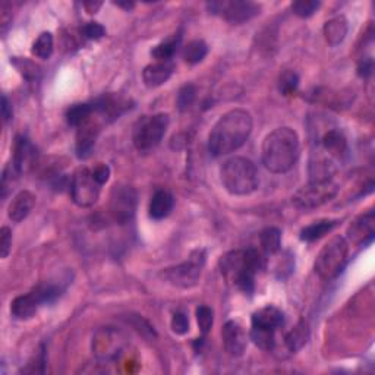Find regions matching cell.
Returning <instances> with one entry per match:
<instances>
[{
  "instance_id": "9",
  "label": "cell",
  "mask_w": 375,
  "mask_h": 375,
  "mask_svg": "<svg viewBox=\"0 0 375 375\" xmlns=\"http://www.w3.org/2000/svg\"><path fill=\"white\" fill-rule=\"evenodd\" d=\"M339 192V186L331 181L308 182L292 197V204L300 210H314L333 199Z\"/></svg>"
},
{
  "instance_id": "38",
  "label": "cell",
  "mask_w": 375,
  "mask_h": 375,
  "mask_svg": "<svg viewBox=\"0 0 375 375\" xmlns=\"http://www.w3.org/2000/svg\"><path fill=\"white\" fill-rule=\"evenodd\" d=\"M12 250V230L9 227H2L0 230V255L6 258Z\"/></svg>"
},
{
  "instance_id": "16",
  "label": "cell",
  "mask_w": 375,
  "mask_h": 375,
  "mask_svg": "<svg viewBox=\"0 0 375 375\" xmlns=\"http://www.w3.org/2000/svg\"><path fill=\"white\" fill-rule=\"evenodd\" d=\"M222 339L224 349L230 356H242L245 349H247V333H245L243 327L238 321L230 320L223 326Z\"/></svg>"
},
{
  "instance_id": "13",
  "label": "cell",
  "mask_w": 375,
  "mask_h": 375,
  "mask_svg": "<svg viewBox=\"0 0 375 375\" xmlns=\"http://www.w3.org/2000/svg\"><path fill=\"white\" fill-rule=\"evenodd\" d=\"M315 151L324 154L326 157L330 158V160L340 164L349 151L348 139H346L344 134L340 129L337 128L327 129V131L320 137V139L316 141Z\"/></svg>"
},
{
  "instance_id": "7",
  "label": "cell",
  "mask_w": 375,
  "mask_h": 375,
  "mask_svg": "<svg viewBox=\"0 0 375 375\" xmlns=\"http://www.w3.org/2000/svg\"><path fill=\"white\" fill-rule=\"evenodd\" d=\"M169 122H170L169 114L166 113H157L153 114V116L141 118L135 123L132 132V141L135 148L141 153H147L155 148L164 138L169 128Z\"/></svg>"
},
{
  "instance_id": "8",
  "label": "cell",
  "mask_w": 375,
  "mask_h": 375,
  "mask_svg": "<svg viewBox=\"0 0 375 375\" xmlns=\"http://www.w3.org/2000/svg\"><path fill=\"white\" fill-rule=\"evenodd\" d=\"M206 258L207 255L204 250H197L190 255V258H188L185 263L164 268L160 273V276L171 286L181 287V289H191L201 277V271L204 268Z\"/></svg>"
},
{
  "instance_id": "30",
  "label": "cell",
  "mask_w": 375,
  "mask_h": 375,
  "mask_svg": "<svg viewBox=\"0 0 375 375\" xmlns=\"http://www.w3.org/2000/svg\"><path fill=\"white\" fill-rule=\"evenodd\" d=\"M53 49H54V41H53V36L49 31L41 33L38 36V38L34 41L33 45V54L38 59L47 61L50 59V56L53 54Z\"/></svg>"
},
{
  "instance_id": "11",
  "label": "cell",
  "mask_w": 375,
  "mask_h": 375,
  "mask_svg": "<svg viewBox=\"0 0 375 375\" xmlns=\"http://www.w3.org/2000/svg\"><path fill=\"white\" fill-rule=\"evenodd\" d=\"M102 192V185H100L91 169L79 167L74 176L70 179V197L74 204L81 208H90L93 207Z\"/></svg>"
},
{
  "instance_id": "1",
  "label": "cell",
  "mask_w": 375,
  "mask_h": 375,
  "mask_svg": "<svg viewBox=\"0 0 375 375\" xmlns=\"http://www.w3.org/2000/svg\"><path fill=\"white\" fill-rule=\"evenodd\" d=\"M252 116L243 109H234L217 121L208 137V150L214 157L226 155L240 148L252 132Z\"/></svg>"
},
{
  "instance_id": "15",
  "label": "cell",
  "mask_w": 375,
  "mask_h": 375,
  "mask_svg": "<svg viewBox=\"0 0 375 375\" xmlns=\"http://www.w3.org/2000/svg\"><path fill=\"white\" fill-rule=\"evenodd\" d=\"M94 344H95L94 351L98 359L112 360V359H116L122 353L123 340L121 339L119 331L113 330L112 327H107L97 335Z\"/></svg>"
},
{
  "instance_id": "33",
  "label": "cell",
  "mask_w": 375,
  "mask_h": 375,
  "mask_svg": "<svg viewBox=\"0 0 375 375\" xmlns=\"http://www.w3.org/2000/svg\"><path fill=\"white\" fill-rule=\"evenodd\" d=\"M195 97H197L195 85H192V84L183 85L182 89L179 90L178 98H176V103H178L179 110L181 112H185V110L190 109L194 105V102H195Z\"/></svg>"
},
{
  "instance_id": "26",
  "label": "cell",
  "mask_w": 375,
  "mask_h": 375,
  "mask_svg": "<svg viewBox=\"0 0 375 375\" xmlns=\"http://www.w3.org/2000/svg\"><path fill=\"white\" fill-rule=\"evenodd\" d=\"M95 109L93 103H81V105H74L70 106L66 112V121L70 126L79 128L85 122H89L90 119L94 118Z\"/></svg>"
},
{
  "instance_id": "39",
  "label": "cell",
  "mask_w": 375,
  "mask_h": 375,
  "mask_svg": "<svg viewBox=\"0 0 375 375\" xmlns=\"http://www.w3.org/2000/svg\"><path fill=\"white\" fill-rule=\"evenodd\" d=\"M13 65H15L20 70H21V74L25 77V78H28V79H33V78H37V74H38V66L37 65H34L33 62H30V61H18V59H15V61H13Z\"/></svg>"
},
{
  "instance_id": "43",
  "label": "cell",
  "mask_w": 375,
  "mask_h": 375,
  "mask_svg": "<svg viewBox=\"0 0 375 375\" xmlns=\"http://www.w3.org/2000/svg\"><path fill=\"white\" fill-rule=\"evenodd\" d=\"M116 5H118V6H121V8H126L128 10L134 8V3H116Z\"/></svg>"
},
{
  "instance_id": "35",
  "label": "cell",
  "mask_w": 375,
  "mask_h": 375,
  "mask_svg": "<svg viewBox=\"0 0 375 375\" xmlns=\"http://www.w3.org/2000/svg\"><path fill=\"white\" fill-rule=\"evenodd\" d=\"M320 6L321 3L315 2V0H298V2L292 3V10L300 18H309L320 9Z\"/></svg>"
},
{
  "instance_id": "21",
  "label": "cell",
  "mask_w": 375,
  "mask_h": 375,
  "mask_svg": "<svg viewBox=\"0 0 375 375\" xmlns=\"http://www.w3.org/2000/svg\"><path fill=\"white\" fill-rule=\"evenodd\" d=\"M36 206V197L30 191H21L10 201L8 215L12 222L20 223L25 220Z\"/></svg>"
},
{
  "instance_id": "41",
  "label": "cell",
  "mask_w": 375,
  "mask_h": 375,
  "mask_svg": "<svg viewBox=\"0 0 375 375\" xmlns=\"http://www.w3.org/2000/svg\"><path fill=\"white\" fill-rule=\"evenodd\" d=\"M372 70H374V62L371 57H365V59H362L359 62L358 65V75L360 78H368L372 75Z\"/></svg>"
},
{
  "instance_id": "3",
  "label": "cell",
  "mask_w": 375,
  "mask_h": 375,
  "mask_svg": "<svg viewBox=\"0 0 375 375\" xmlns=\"http://www.w3.org/2000/svg\"><path fill=\"white\" fill-rule=\"evenodd\" d=\"M264 267V258L257 250H236L220 259L223 277L245 293H252L255 276Z\"/></svg>"
},
{
  "instance_id": "5",
  "label": "cell",
  "mask_w": 375,
  "mask_h": 375,
  "mask_svg": "<svg viewBox=\"0 0 375 375\" xmlns=\"http://www.w3.org/2000/svg\"><path fill=\"white\" fill-rule=\"evenodd\" d=\"M349 243L343 236H336L328 240L320 254L316 255L314 270L323 280L336 279L348 263Z\"/></svg>"
},
{
  "instance_id": "12",
  "label": "cell",
  "mask_w": 375,
  "mask_h": 375,
  "mask_svg": "<svg viewBox=\"0 0 375 375\" xmlns=\"http://www.w3.org/2000/svg\"><path fill=\"white\" fill-rule=\"evenodd\" d=\"M137 191L129 185H118L110 194L109 213L118 224H126L134 219L137 211Z\"/></svg>"
},
{
  "instance_id": "31",
  "label": "cell",
  "mask_w": 375,
  "mask_h": 375,
  "mask_svg": "<svg viewBox=\"0 0 375 375\" xmlns=\"http://www.w3.org/2000/svg\"><path fill=\"white\" fill-rule=\"evenodd\" d=\"M251 340L263 351H271L276 346V331L251 327Z\"/></svg>"
},
{
  "instance_id": "32",
  "label": "cell",
  "mask_w": 375,
  "mask_h": 375,
  "mask_svg": "<svg viewBox=\"0 0 375 375\" xmlns=\"http://www.w3.org/2000/svg\"><path fill=\"white\" fill-rule=\"evenodd\" d=\"M197 321H198V327L201 330V335H203V337H206L210 330L213 327V323H214V314H213V309L206 307V305H201L197 308Z\"/></svg>"
},
{
  "instance_id": "19",
  "label": "cell",
  "mask_w": 375,
  "mask_h": 375,
  "mask_svg": "<svg viewBox=\"0 0 375 375\" xmlns=\"http://www.w3.org/2000/svg\"><path fill=\"white\" fill-rule=\"evenodd\" d=\"M251 323H252L251 327L277 331V328H280L284 323V315L279 308L268 305V307L255 311L252 314Z\"/></svg>"
},
{
  "instance_id": "25",
  "label": "cell",
  "mask_w": 375,
  "mask_h": 375,
  "mask_svg": "<svg viewBox=\"0 0 375 375\" xmlns=\"http://www.w3.org/2000/svg\"><path fill=\"white\" fill-rule=\"evenodd\" d=\"M339 224V220H331V219H324L314 222L312 224L307 226L300 230V239L304 242H315L330 234L336 226Z\"/></svg>"
},
{
  "instance_id": "10",
  "label": "cell",
  "mask_w": 375,
  "mask_h": 375,
  "mask_svg": "<svg viewBox=\"0 0 375 375\" xmlns=\"http://www.w3.org/2000/svg\"><path fill=\"white\" fill-rule=\"evenodd\" d=\"M207 9L230 24L240 25L259 15L261 6L250 0H214L207 3Z\"/></svg>"
},
{
  "instance_id": "14",
  "label": "cell",
  "mask_w": 375,
  "mask_h": 375,
  "mask_svg": "<svg viewBox=\"0 0 375 375\" xmlns=\"http://www.w3.org/2000/svg\"><path fill=\"white\" fill-rule=\"evenodd\" d=\"M38 162V151L34 144L24 135H18L13 144V158L12 167L17 175L31 171Z\"/></svg>"
},
{
  "instance_id": "42",
  "label": "cell",
  "mask_w": 375,
  "mask_h": 375,
  "mask_svg": "<svg viewBox=\"0 0 375 375\" xmlns=\"http://www.w3.org/2000/svg\"><path fill=\"white\" fill-rule=\"evenodd\" d=\"M2 116H3L5 122H9L13 118V110H12V106H10L6 95L2 97Z\"/></svg>"
},
{
  "instance_id": "28",
  "label": "cell",
  "mask_w": 375,
  "mask_h": 375,
  "mask_svg": "<svg viewBox=\"0 0 375 375\" xmlns=\"http://www.w3.org/2000/svg\"><path fill=\"white\" fill-rule=\"evenodd\" d=\"M207 53H208V46L206 45V41L192 40L183 47L182 56H183V59L186 63L197 65V63L204 61V57L207 56Z\"/></svg>"
},
{
  "instance_id": "17",
  "label": "cell",
  "mask_w": 375,
  "mask_h": 375,
  "mask_svg": "<svg viewBox=\"0 0 375 375\" xmlns=\"http://www.w3.org/2000/svg\"><path fill=\"white\" fill-rule=\"evenodd\" d=\"M102 126H100L98 121L97 119H90L89 122H85L84 125H81L78 129V132H77V155L79 158H86L94 146H95V141H97V137L100 134V131H102V129H100Z\"/></svg>"
},
{
  "instance_id": "29",
  "label": "cell",
  "mask_w": 375,
  "mask_h": 375,
  "mask_svg": "<svg viewBox=\"0 0 375 375\" xmlns=\"http://www.w3.org/2000/svg\"><path fill=\"white\" fill-rule=\"evenodd\" d=\"M259 243L267 255H274L280 251L282 234L277 227H267L259 235Z\"/></svg>"
},
{
  "instance_id": "34",
  "label": "cell",
  "mask_w": 375,
  "mask_h": 375,
  "mask_svg": "<svg viewBox=\"0 0 375 375\" xmlns=\"http://www.w3.org/2000/svg\"><path fill=\"white\" fill-rule=\"evenodd\" d=\"M299 77L292 70H286L279 78V91L283 95H291L298 90Z\"/></svg>"
},
{
  "instance_id": "6",
  "label": "cell",
  "mask_w": 375,
  "mask_h": 375,
  "mask_svg": "<svg viewBox=\"0 0 375 375\" xmlns=\"http://www.w3.org/2000/svg\"><path fill=\"white\" fill-rule=\"evenodd\" d=\"M62 292L63 289L57 284H40L31 292L13 299L10 312L18 320H30L43 305L53 304L56 299H59Z\"/></svg>"
},
{
  "instance_id": "22",
  "label": "cell",
  "mask_w": 375,
  "mask_h": 375,
  "mask_svg": "<svg viewBox=\"0 0 375 375\" xmlns=\"http://www.w3.org/2000/svg\"><path fill=\"white\" fill-rule=\"evenodd\" d=\"M175 207V198L166 190H158L154 192L150 201V217L154 220H163Z\"/></svg>"
},
{
  "instance_id": "4",
  "label": "cell",
  "mask_w": 375,
  "mask_h": 375,
  "mask_svg": "<svg viewBox=\"0 0 375 375\" xmlns=\"http://www.w3.org/2000/svg\"><path fill=\"white\" fill-rule=\"evenodd\" d=\"M220 179L224 190L238 197L255 192L259 185L257 166L245 157H232L226 160L220 169Z\"/></svg>"
},
{
  "instance_id": "20",
  "label": "cell",
  "mask_w": 375,
  "mask_h": 375,
  "mask_svg": "<svg viewBox=\"0 0 375 375\" xmlns=\"http://www.w3.org/2000/svg\"><path fill=\"white\" fill-rule=\"evenodd\" d=\"M348 235L349 239L358 245H365L371 242L374 238V213L368 211L367 214L358 217L349 227Z\"/></svg>"
},
{
  "instance_id": "40",
  "label": "cell",
  "mask_w": 375,
  "mask_h": 375,
  "mask_svg": "<svg viewBox=\"0 0 375 375\" xmlns=\"http://www.w3.org/2000/svg\"><path fill=\"white\" fill-rule=\"evenodd\" d=\"M93 175H94L95 181L103 186L109 181V178H110V167L107 164H105V163H98L93 169Z\"/></svg>"
},
{
  "instance_id": "36",
  "label": "cell",
  "mask_w": 375,
  "mask_h": 375,
  "mask_svg": "<svg viewBox=\"0 0 375 375\" xmlns=\"http://www.w3.org/2000/svg\"><path fill=\"white\" fill-rule=\"evenodd\" d=\"M81 36L86 40H100L106 36V28L98 22H86L81 26Z\"/></svg>"
},
{
  "instance_id": "37",
  "label": "cell",
  "mask_w": 375,
  "mask_h": 375,
  "mask_svg": "<svg viewBox=\"0 0 375 375\" xmlns=\"http://www.w3.org/2000/svg\"><path fill=\"white\" fill-rule=\"evenodd\" d=\"M171 330L173 333H176L179 336L186 335L188 331H190V320H188V315L185 312H176L175 315L171 316Z\"/></svg>"
},
{
  "instance_id": "23",
  "label": "cell",
  "mask_w": 375,
  "mask_h": 375,
  "mask_svg": "<svg viewBox=\"0 0 375 375\" xmlns=\"http://www.w3.org/2000/svg\"><path fill=\"white\" fill-rule=\"evenodd\" d=\"M348 34V21L344 17H335L324 25V37L330 46H339Z\"/></svg>"
},
{
  "instance_id": "18",
  "label": "cell",
  "mask_w": 375,
  "mask_h": 375,
  "mask_svg": "<svg viewBox=\"0 0 375 375\" xmlns=\"http://www.w3.org/2000/svg\"><path fill=\"white\" fill-rule=\"evenodd\" d=\"M173 69L175 66L171 62H154L142 70V81L148 89H157L169 81Z\"/></svg>"
},
{
  "instance_id": "24",
  "label": "cell",
  "mask_w": 375,
  "mask_h": 375,
  "mask_svg": "<svg viewBox=\"0 0 375 375\" xmlns=\"http://www.w3.org/2000/svg\"><path fill=\"white\" fill-rule=\"evenodd\" d=\"M308 339H309V327L304 320H302L286 335L284 344L292 353H296L308 343Z\"/></svg>"
},
{
  "instance_id": "27",
  "label": "cell",
  "mask_w": 375,
  "mask_h": 375,
  "mask_svg": "<svg viewBox=\"0 0 375 375\" xmlns=\"http://www.w3.org/2000/svg\"><path fill=\"white\" fill-rule=\"evenodd\" d=\"M181 40H182V36H179V34L167 38L166 41L160 43V45H157L151 50V56L157 62H171V57L176 54L178 49H179Z\"/></svg>"
},
{
  "instance_id": "2",
  "label": "cell",
  "mask_w": 375,
  "mask_h": 375,
  "mask_svg": "<svg viewBox=\"0 0 375 375\" xmlns=\"http://www.w3.org/2000/svg\"><path fill=\"white\" fill-rule=\"evenodd\" d=\"M299 137L292 128H277L263 142V164L274 175L291 171L299 158Z\"/></svg>"
}]
</instances>
